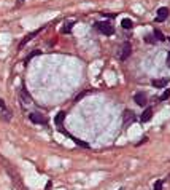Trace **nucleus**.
<instances>
[{
	"instance_id": "4be33fe9",
	"label": "nucleus",
	"mask_w": 170,
	"mask_h": 190,
	"mask_svg": "<svg viewBox=\"0 0 170 190\" xmlns=\"http://www.w3.org/2000/svg\"><path fill=\"white\" fill-rule=\"evenodd\" d=\"M167 66L170 67V51H168V54H167Z\"/></svg>"
},
{
	"instance_id": "f8f14e48",
	"label": "nucleus",
	"mask_w": 170,
	"mask_h": 190,
	"mask_svg": "<svg viewBox=\"0 0 170 190\" xmlns=\"http://www.w3.org/2000/svg\"><path fill=\"white\" fill-rule=\"evenodd\" d=\"M64 120H65V112H64V110H61L57 115H56V118H54V123L57 125V126H62Z\"/></svg>"
},
{
	"instance_id": "412c9836",
	"label": "nucleus",
	"mask_w": 170,
	"mask_h": 190,
	"mask_svg": "<svg viewBox=\"0 0 170 190\" xmlns=\"http://www.w3.org/2000/svg\"><path fill=\"white\" fill-rule=\"evenodd\" d=\"M146 141H148V138H146V136H145V138H143V139H141V141H140V142H138L137 145H141V144H143V142H146Z\"/></svg>"
},
{
	"instance_id": "aec40b11",
	"label": "nucleus",
	"mask_w": 170,
	"mask_h": 190,
	"mask_svg": "<svg viewBox=\"0 0 170 190\" xmlns=\"http://www.w3.org/2000/svg\"><path fill=\"white\" fill-rule=\"evenodd\" d=\"M0 109H3V110L7 109V104H5V101H3V99H0Z\"/></svg>"
},
{
	"instance_id": "423d86ee",
	"label": "nucleus",
	"mask_w": 170,
	"mask_h": 190,
	"mask_svg": "<svg viewBox=\"0 0 170 190\" xmlns=\"http://www.w3.org/2000/svg\"><path fill=\"white\" fill-rule=\"evenodd\" d=\"M134 99H135V102H137L140 107H145V104H146V94H145L143 91H138V93H135Z\"/></svg>"
},
{
	"instance_id": "a211bd4d",
	"label": "nucleus",
	"mask_w": 170,
	"mask_h": 190,
	"mask_svg": "<svg viewBox=\"0 0 170 190\" xmlns=\"http://www.w3.org/2000/svg\"><path fill=\"white\" fill-rule=\"evenodd\" d=\"M88 93H91V91L88 90V91H84V93H81V94H78V96H76V99H75V102H78V101H80L81 98H84V96H86V94H88Z\"/></svg>"
},
{
	"instance_id": "9d476101",
	"label": "nucleus",
	"mask_w": 170,
	"mask_h": 190,
	"mask_svg": "<svg viewBox=\"0 0 170 190\" xmlns=\"http://www.w3.org/2000/svg\"><path fill=\"white\" fill-rule=\"evenodd\" d=\"M154 88H165V85L168 83V78H159V80H153L151 81Z\"/></svg>"
},
{
	"instance_id": "ddd939ff",
	"label": "nucleus",
	"mask_w": 170,
	"mask_h": 190,
	"mask_svg": "<svg viewBox=\"0 0 170 190\" xmlns=\"http://www.w3.org/2000/svg\"><path fill=\"white\" fill-rule=\"evenodd\" d=\"M121 26L124 27V29H132V26H134V22L129 19V18H124L122 21H121Z\"/></svg>"
},
{
	"instance_id": "7ed1b4c3",
	"label": "nucleus",
	"mask_w": 170,
	"mask_h": 190,
	"mask_svg": "<svg viewBox=\"0 0 170 190\" xmlns=\"http://www.w3.org/2000/svg\"><path fill=\"white\" fill-rule=\"evenodd\" d=\"M131 53H132V45H131L129 42H126V43L122 45V48H121V51H119L118 56H119L121 61H126L127 58L131 56Z\"/></svg>"
},
{
	"instance_id": "b1692460",
	"label": "nucleus",
	"mask_w": 170,
	"mask_h": 190,
	"mask_svg": "<svg viewBox=\"0 0 170 190\" xmlns=\"http://www.w3.org/2000/svg\"><path fill=\"white\" fill-rule=\"evenodd\" d=\"M119 190H124V188H119Z\"/></svg>"
},
{
	"instance_id": "0eeeda50",
	"label": "nucleus",
	"mask_w": 170,
	"mask_h": 190,
	"mask_svg": "<svg viewBox=\"0 0 170 190\" xmlns=\"http://www.w3.org/2000/svg\"><path fill=\"white\" fill-rule=\"evenodd\" d=\"M167 16H168V8L162 7V8L158 10V15H156V21H158V22H162V21L167 19Z\"/></svg>"
},
{
	"instance_id": "9b49d317",
	"label": "nucleus",
	"mask_w": 170,
	"mask_h": 190,
	"mask_svg": "<svg viewBox=\"0 0 170 190\" xmlns=\"http://www.w3.org/2000/svg\"><path fill=\"white\" fill-rule=\"evenodd\" d=\"M73 26H75V21H67V22L64 24V27L61 29V32H62V34H68V32H72Z\"/></svg>"
},
{
	"instance_id": "6e6552de",
	"label": "nucleus",
	"mask_w": 170,
	"mask_h": 190,
	"mask_svg": "<svg viewBox=\"0 0 170 190\" xmlns=\"http://www.w3.org/2000/svg\"><path fill=\"white\" fill-rule=\"evenodd\" d=\"M19 96H21V101H22L25 105L32 104V98H30V94L27 93V90H25V88H22V90L19 91Z\"/></svg>"
},
{
	"instance_id": "f03ea898",
	"label": "nucleus",
	"mask_w": 170,
	"mask_h": 190,
	"mask_svg": "<svg viewBox=\"0 0 170 190\" xmlns=\"http://www.w3.org/2000/svg\"><path fill=\"white\" fill-rule=\"evenodd\" d=\"M29 120L32 121V123H35V125H46L48 123L46 117H43L41 114H38V112H30L29 114Z\"/></svg>"
},
{
	"instance_id": "dca6fc26",
	"label": "nucleus",
	"mask_w": 170,
	"mask_h": 190,
	"mask_svg": "<svg viewBox=\"0 0 170 190\" xmlns=\"http://www.w3.org/2000/svg\"><path fill=\"white\" fill-rule=\"evenodd\" d=\"M145 42H146V43H158V40H156L153 35H146V37H145Z\"/></svg>"
},
{
	"instance_id": "f3484780",
	"label": "nucleus",
	"mask_w": 170,
	"mask_h": 190,
	"mask_svg": "<svg viewBox=\"0 0 170 190\" xmlns=\"http://www.w3.org/2000/svg\"><path fill=\"white\" fill-rule=\"evenodd\" d=\"M170 98V90H165L164 93H162V96H161V101H165V99H168Z\"/></svg>"
},
{
	"instance_id": "20e7f679",
	"label": "nucleus",
	"mask_w": 170,
	"mask_h": 190,
	"mask_svg": "<svg viewBox=\"0 0 170 190\" xmlns=\"http://www.w3.org/2000/svg\"><path fill=\"white\" fill-rule=\"evenodd\" d=\"M135 121V114L132 110H124V115H122V126L127 128L131 123Z\"/></svg>"
},
{
	"instance_id": "5701e85b",
	"label": "nucleus",
	"mask_w": 170,
	"mask_h": 190,
	"mask_svg": "<svg viewBox=\"0 0 170 190\" xmlns=\"http://www.w3.org/2000/svg\"><path fill=\"white\" fill-rule=\"evenodd\" d=\"M22 2H24V0H18V3H16V5L19 7V5H22Z\"/></svg>"
},
{
	"instance_id": "2eb2a0df",
	"label": "nucleus",
	"mask_w": 170,
	"mask_h": 190,
	"mask_svg": "<svg viewBox=\"0 0 170 190\" xmlns=\"http://www.w3.org/2000/svg\"><path fill=\"white\" fill-rule=\"evenodd\" d=\"M38 54H41V51H40V50H35L34 53H30V54H27V58L24 59V62H29V61H30L32 58H35V56H38Z\"/></svg>"
},
{
	"instance_id": "1a4fd4ad",
	"label": "nucleus",
	"mask_w": 170,
	"mask_h": 190,
	"mask_svg": "<svg viewBox=\"0 0 170 190\" xmlns=\"http://www.w3.org/2000/svg\"><path fill=\"white\" fill-rule=\"evenodd\" d=\"M151 118H153V109L151 107H146L145 110H143V114H141L140 120L143 121V123H146V121H149Z\"/></svg>"
},
{
	"instance_id": "6ab92c4d",
	"label": "nucleus",
	"mask_w": 170,
	"mask_h": 190,
	"mask_svg": "<svg viewBox=\"0 0 170 190\" xmlns=\"http://www.w3.org/2000/svg\"><path fill=\"white\" fill-rule=\"evenodd\" d=\"M154 190H162V181H159V182L154 184Z\"/></svg>"
},
{
	"instance_id": "f257e3e1",
	"label": "nucleus",
	"mask_w": 170,
	"mask_h": 190,
	"mask_svg": "<svg viewBox=\"0 0 170 190\" xmlns=\"http://www.w3.org/2000/svg\"><path fill=\"white\" fill-rule=\"evenodd\" d=\"M95 27L99 29V32H102L103 35H113V34H115V27H113V24L108 22V21L95 22Z\"/></svg>"
},
{
	"instance_id": "39448f33",
	"label": "nucleus",
	"mask_w": 170,
	"mask_h": 190,
	"mask_svg": "<svg viewBox=\"0 0 170 190\" xmlns=\"http://www.w3.org/2000/svg\"><path fill=\"white\" fill-rule=\"evenodd\" d=\"M43 29H45V27H40V29H37V31H34V32H30V34H27V35L22 38V42L19 43V48H22L24 45H27V43L30 42V40H34V37H37L41 31H43Z\"/></svg>"
},
{
	"instance_id": "4468645a",
	"label": "nucleus",
	"mask_w": 170,
	"mask_h": 190,
	"mask_svg": "<svg viewBox=\"0 0 170 190\" xmlns=\"http://www.w3.org/2000/svg\"><path fill=\"white\" fill-rule=\"evenodd\" d=\"M153 37L156 38V40H159V42H164V40H165V37H164V34L159 31V29H156L154 32H153Z\"/></svg>"
}]
</instances>
